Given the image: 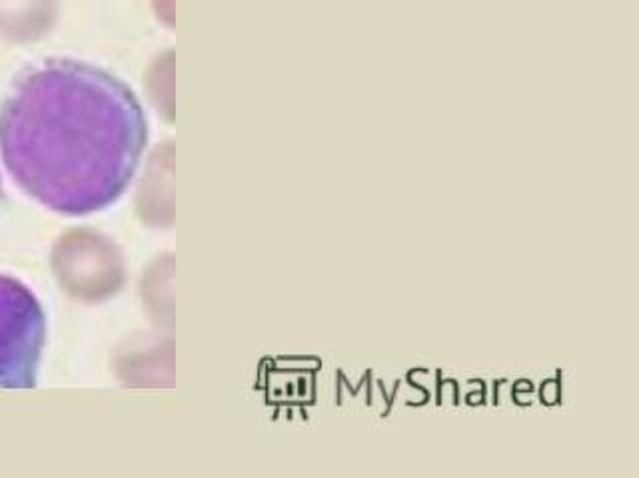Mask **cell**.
<instances>
[{
  "label": "cell",
  "mask_w": 639,
  "mask_h": 478,
  "mask_svg": "<svg viewBox=\"0 0 639 478\" xmlns=\"http://www.w3.org/2000/svg\"><path fill=\"white\" fill-rule=\"evenodd\" d=\"M44 337L41 301L21 281L0 276V387L37 385Z\"/></svg>",
  "instance_id": "7a4b0ae2"
},
{
  "label": "cell",
  "mask_w": 639,
  "mask_h": 478,
  "mask_svg": "<svg viewBox=\"0 0 639 478\" xmlns=\"http://www.w3.org/2000/svg\"><path fill=\"white\" fill-rule=\"evenodd\" d=\"M146 142L133 90L79 60L24 70L0 110V154L12 179L64 216H89L121 198Z\"/></svg>",
  "instance_id": "6da1fadb"
}]
</instances>
